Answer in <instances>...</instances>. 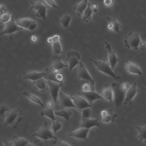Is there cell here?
<instances>
[{
  "mask_svg": "<svg viewBox=\"0 0 146 146\" xmlns=\"http://www.w3.org/2000/svg\"><path fill=\"white\" fill-rule=\"evenodd\" d=\"M98 10L97 9H93L91 6V4L88 2V6L84 13L82 21L88 22L91 19L92 14L94 12L97 13Z\"/></svg>",
  "mask_w": 146,
  "mask_h": 146,
  "instance_id": "26",
  "label": "cell"
},
{
  "mask_svg": "<svg viewBox=\"0 0 146 146\" xmlns=\"http://www.w3.org/2000/svg\"><path fill=\"white\" fill-rule=\"evenodd\" d=\"M91 4V7L94 9H97V4L95 2H93Z\"/></svg>",
  "mask_w": 146,
  "mask_h": 146,
  "instance_id": "49",
  "label": "cell"
},
{
  "mask_svg": "<svg viewBox=\"0 0 146 146\" xmlns=\"http://www.w3.org/2000/svg\"><path fill=\"white\" fill-rule=\"evenodd\" d=\"M55 115L64 118L67 120H68L72 112L70 110L66 108L61 109V110L54 113Z\"/></svg>",
  "mask_w": 146,
  "mask_h": 146,
  "instance_id": "32",
  "label": "cell"
},
{
  "mask_svg": "<svg viewBox=\"0 0 146 146\" xmlns=\"http://www.w3.org/2000/svg\"><path fill=\"white\" fill-rule=\"evenodd\" d=\"M3 140L5 143V146H14L12 142H10L5 138H3Z\"/></svg>",
  "mask_w": 146,
  "mask_h": 146,
  "instance_id": "44",
  "label": "cell"
},
{
  "mask_svg": "<svg viewBox=\"0 0 146 146\" xmlns=\"http://www.w3.org/2000/svg\"><path fill=\"white\" fill-rule=\"evenodd\" d=\"M106 19L113 26L114 30L117 33H119L120 29L121 26L116 21L115 17L111 18L107 16Z\"/></svg>",
  "mask_w": 146,
  "mask_h": 146,
  "instance_id": "34",
  "label": "cell"
},
{
  "mask_svg": "<svg viewBox=\"0 0 146 146\" xmlns=\"http://www.w3.org/2000/svg\"><path fill=\"white\" fill-rule=\"evenodd\" d=\"M8 107L5 105H2L0 106V113L1 115L3 117L5 114L9 110Z\"/></svg>",
  "mask_w": 146,
  "mask_h": 146,
  "instance_id": "41",
  "label": "cell"
},
{
  "mask_svg": "<svg viewBox=\"0 0 146 146\" xmlns=\"http://www.w3.org/2000/svg\"><path fill=\"white\" fill-rule=\"evenodd\" d=\"M23 96L27 97L32 101L39 104L42 107H44V105L42 102L41 100L33 94L28 91L26 90L23 93Z\"/></svg>",
  "mask_w": 146,
  "mask_h": 146,
  "instance_id": "30",
  "label": "cell"
},
{
  "mask_svg": "<svg viewBox=\"0 0 146 146\" xmlns=\"http://www.w3.org/2000/svg\"><path fill=\"white\" fill-rule=\"evenodd\" d=\"M125 67L126 70L128 73L141 76L143 73L139 66L135 63L129 61L125 62Z\"/></svg>",
  "mask_w": 146,
  "mask_h": 146,
  "instance_id": "20",
  "label": "cell"
},
{
  "mask_svg": "<svg viewBox=\"0 0 146 146\" xmlns=\"http://www.w3.org/2000/svg\"><path fill=\"white\" fill-rule=\"evenodd\" d=\"M11 12L5 13L2 15L0 19V23H6L9 21Z\"/></svg>",
  "mask_w": 146,
  "mask_h": 146,
  "instance_id": "37",
  "label": "cell"
},
{
  "mask_svg": "<svg viewBox=\"0 0 146 146\" xmlns=\"http://www.w3.org/2000/svg\"><path fill=\"white\" fill-rule=\"evenodd\" d=\"M15 22L18 26L30 30L34 29L37 27V24L35 21L27 17L19 18Z\"/></svg>",
  "mask_w": 146,
  "mask_h": 146,
  "instance_id": "13",
  "label": "cell"
},
{
  "mask_svg": "<svg viewBox=\"0 0 146 146\" xmlns=\"http://www.w3.org/2000/svg\"><path fill=\"white\" fill-rule=\"evenodd\" d=\"M104 2L105 5L109 6L112 4L113 1L112 0H105L104 1Z\"/></svg>",
  "mask_w": 146,
  "mask_h": 146,
  "instance_id": "46",
  "label": "cell"
},
{
  "mask_svg": "<svg viewBox=\"0 0 146 146\" xmlns=\"http://www.w3.org/2000/svg\"><path fill=\"white\" fill-rule=\"evenodd\" d=\"M12 140L14 146H27L29 144L27 139L17 136L13 137Z\"/></svg>",
  "mask_w": 146,
  "mask_h": 146,
  "instance_id": "29",
  "label": "cell"
},
{
  "mask_svg": "<svg viewBox=\"0 0 146 146\" xmlns=\"http://www.w3.org/2000/svg\"><path fill=\"white\" fill-rule=\"evenodd\" d=\"M101 115L102 122L106 123L113 122L117 117V114L110 109L102 111Z\"/></svg>",
  "mask_w": 146,
  "mask_h": 146,
  "instance_id": "18",
  "label": "cell"
},
{
  "mask_svg": "<svg viewBox=\"0 0 146 146\" xmlns=\"http://www.w3.org/2000/svg\"><path fill=\"white\" fill-rule=\"evenodd\" d=\"M82 118L87 119L90 118V108H86L81 111Z\"/></svg>",
  "mask_w": 146,
  "mask_h": 146,
  "instance_id": "38",
  "label": "cell"
},
{
  "mask_svg": "<svg viewBox=\"0 0 146 146\" xmlns=\"http://www.w3.org/2000/svg\"><path fill=\"white\" fill-rule=\"evenodd\" d=\"M53 62L50 68L56 73L59 72V70L68 67V65L62 61L61 57L54 54L53 57Z\"/></svg>",
  "mask_w": 146,
  "mask_h": 146,
  "instance_id": "19",
  "label": "cell"
},
{
  "mask_svg": "<svg viewBox=\"0 0 146 146\" xmlns=\"http://www.w3.org/2000/svg\"><path fill=\"white\" fill-rule=\"evenodd\" d=\"M23 75V79L31 80L34 81L43 78L45 75V72H38L35 71H31L24 72Z\"/></svg>",
  "mask_w": 146,
  "mask_h": 146,
  "instance_id": "21",
  "label": "cell"
},
{
  "mask_svg": "<svg viewBox=\"0 0 146 146\" xmlns=\"http://www.w3.org/2000/svg\"><path fill=\"white\" fill-rule=\"evenodd\" d=\"M44 72L45 75L43 77L44 78L47 80L59 82L57 78V74L58 73L55 72L50 68H46Z\"/></svg>",
  "mask_w": 146,
  "mask_h": 146,
  "instance_id": "25",
  "label": "cell"
},
{
  "mask_svg": "<svg viewBox=\"0 0 146 146\" xmlns=\"http://www.w3.org/2000/svg\"><path fill=\"white\" fill-rule=\"evenodd\" d=\"M104 99H106L110 102L113 101V98L112 89L109 84H106L100 93Z\"/></svg>",
  "mask_w": 146,
  "mask_h": 146,
  "instance_id": "23",
  "label": "cell"
},
{
  "mask_svg": "<svg viewBox=\"0 0 146 146\" xmlns=\"http://www.w3.org/2000/svg\"><path fill=\"white\" fill-rule=\"evenodd\" d=\"M31 4V9H34L36 11V16L46 21V6L44 5L41 1H32Z\"/></svg>",
  "mask_w": 146,
  "mask_h": 146,
  "instance_id": "9",
  "label": "cell"
},
{
  "mask_svg": "<svg viewBox=\"0 0 146 146\" xmlns=\"http://www.w3.org/2000/svg\"><path fill=\"white\" fill-rule=\"evenodd\" d=\"M52 143L56 146H71L66 142L58 139L57 137Z\"/></svg>",
  "mask_w": 146,
  "mask_h": 146,
  "instance_id": "40",
  "label": "cell"
},
{
  "mask_svg": "<svg viewBox=\"0 0 146 146\" xmlns=\"http://www.w3.org/2000/svg\"><path fill=\"white\" fill-rule=\"evenodd\" d=\"M62 125L58 121H53L52 123V128L54 133H56L61 128Z\"/></svg>",
  "mask_w": 146,
  "mask_h": 146,
  "instance_id": "39",
  "label": "cell"
},
{
  "mask_svg": "<svg viewBox=\"0 0 146 146\" xmlns=\"http://www.w3.org/2000/svg\"><path fill=\"white\" fill-rule=\"evenodd\" d=\"M53 101L52 100H49L47 102V105L48 107H52L53 105Z\"/></svg>",
  "mask_w": 146,
  "mask_h": 146,
  "instance_id": "50",
  "label": "cell"
},
{
  "mask_svg": "<svg viewBox=\"0 0 146 146\" xmlns=\"http://www.w3.org/2000/svg\"><path fill=\"white\" fill-rule=\"evenodd\" d=\"M89 59L94 62L97 70L110 76L115 80L120 78L119 76L117 75L114 72L108 62H106L104 60H97L91 58Z\"/></svg>",
  "mask_w": 146,
  "mask_h": 146,
  "instance_id": "2",
  "label": "cell"
},
{
  "mask_svg": "<svg viewBox=\"0 0 146 146\" xmlns=\"http://www.w3.org/2000/svg\"><path fill=\"white\" fill-rule=\"evenodd\" d=\"M50 97L52 101L56 102L58 96L60 88L63 85V83L47 80Z\"/></svg>",
  "mask_w": 146,
  "mask_h": 146,
  "instance_id": "7",
  "label": "cell"
},
{
  "mask_svg": "<svg viewBox=\"0 0 146 146\" xmlns=\"http://www.w3.org/2000/svg\"><path fill=\"white\" fill-rule=\"evenodd\" d=\"M70 97L77 109L81 111L83 109L91 108V105L82 96L77 95H71Z\"/></svg>",
  "mask_w": 146,
  "mask_h": 146,
  "instance_id": "12",
  "label": "cell"
},
{
  "mask_svg": "<svg viewBox=\"0 0 146 146\" xmlns=\"http://www.w3.org/2000/svg\"><path fill=\"white\" fill-rule=\"evenodd\" d=\"M111 87L115 105L117 107H119L123 104L126 91L122 88L121 85L115 82L112 83Z\"/></svg>",
  "mask_w": 146,
  "mask_h": 146,
  "instance_id": "3",
  "label": "cell"
},
{
  "mask_svg": "<svg viewBox=\"0 0 146 146\" xmlns=\"http://www.w3.org/2000/svg\"><path fill=\"white\" fill-rule=\"evenodd\" d=\"M41 116H46L51 119L53 121L56 119L52 107H47L45 109L42 110L40 113Z\"/></svg>",
  "mask_w": 146,
  "mask_h": 146,
  "instance_id": "31",
  "label": "cell"
},
{
  "mask_svg": "<svg viewBox=\"0 0 146 146\" xmlns=\"http://www.w3.org/2000/svg\"><path fill=\"white\" fill-rule=\"evenodd\" d=\"M78 76L81 80L95 84L94 80L91 77L84 64L81 62L79 64Z\"/></svg>",
  "mask_w": 146,
  "mask_h": 146,
  "instance_id": "14",
  "label": "cell"
},
{
  "mask_svg": "<svg viewBox=\"0 0 146 146\" xmlns=\"http://www.w3.org/2000/svg\"><path fill=\"white\" fill-rule=\"evenodd\" d=\"M34 87L42 92L46 91L48 88L46 80L44 78L33 82Z\"/></svg>",
  "mask_w": 146,
  "mask_h": 146,
  "instance_id": "24",
  "label": "cell"
},
{
  "mask_svg": "<svg viewBox=\"0 0 146 146\" xmlns=\"http://www.w3.org/2000/svg\"><path fill=\"white\" fill-rule=\"evenodd\" d=\"M81 89L82 92H87L90 91H94V85L90 82L81 80Z\"/></svg>",
  "mask_w": 146,
  "mask_h": 146,
  "instance_id": "33",
  "label": "cell"
},
{
  "mask_svg": "<svg viewBox=\"0 0 146 146\" xmlns=\"http://www.w3.org/2000/svg\"><path fill=\"white\" fill-rule=\"evenodd\" d=\"M80 58V54L77 51H69L67 52L66 60L68 63L69 68L70 72L76 66L79 64Z\"/></svg>",
  "mask_w": 146,
  "mask_h": 146,
  "instance_id": "8",
  "label": "cell"
},
{
  "mask_svg": "<svg viewBox=\"0 0 146 146\" xmlns=\"http://www.w3.org/2000/svg\"><path fill=\"white\" fill-rule=\"evenodd\" d=\"M32 135L39 137L44 140L47 143L48 140L50 139H55L56 137L51 132L48 123L45 121L43 126L38 128Z\"/></svg>",
  "mask_w": 146,
  "mask_h": 146,
  "instance_id": "4",
  "label": "cell"
},
{
  "mask_svg": "<svg viewBox=\"0 0 146 146\" xmlns=\"http://www.w3.org/2000/svg\"><path fill=\"white\" fill-rule=\"evenodd\" d=\"M47 42L49 44L53 43L54 42L52 36L48 38L47 40Z\"/></svg>",
  "mask_w": 146,
  "mask_h": 146,
  "instance_id": "48",
  "label": "cell"
},
{
  "mask_svg": "<svg viewBox=\"0 0 146 146\" xmlns=\"http://www.w3.org/2000/svg\"><path fill=\"white\" fill-rule=\"evenodd\" d=\"M121 86L123 90L126 91L130 87V86H129L128 84L126 82L122 83V84L121 85Z\"/></svg>",
  "mask_w": 146,
  "mask_h": 146,
  "instance_id": "45",
  "label": "cell"
},
{
  "mask_svg": "<svg viewBox=\"0 0 146 146\" xmlns=\"http://www.w3.org/2000/svg\"><path fill=\"white\" fill-rule=\"evenodd\" d=\"M135 128L138 132V137L141 142H146V125L143 126H137Z\"/></svg>",
  "mask_w": 146,
  "mask_h": 146,
  "instance_id": "28",
  "label": "cell"
},
{
  "mask_svg": "<svg viewBox=\"0 0 146 146\" xmlns=\"http://www.w3.org/2000/svg\"><path fill=\"white\" fill-rule=\"evenodd\" d=\"M52 48L54 54L58 55L62 53L61 45L59 41L54 42L52 43Z\"/></svg>",
  "mask_w": 146,
  "mask_h": 146,
  "instance_id": "36",
  "label": "cell"
},
{
  "mask_svg": "<svg viewBox=\"0 0 146 146\" xmlns=\"http://www.w3.org/2000/svg\"><path fill=\"white\" fill-rule=\"evenodd\" d=\"M90 130V129L80 127L76 130L70 132L68 135L77 139L86 141Z\"/></svg>",
  "mask_w": 146,
  "mask_h": 146,
  "instance_id": "15",
  "label": "cell"
},
{
  "mask_svg": "<svg viewBox=\"0 0 146 146\" xmlns=\"http://www.w3.org/2000/svg\"><path fill=\"white\" fill-rule=\"evenodd\" d=\"M6 10L5 7L3 5H0V10L1 12L3 10Z\"/></svg>",
  "mask_w": 146,
  "mask_h": 146,
  "instance_id": "53",
  "label": "cell"
},
{
  "mask_svg": "<svg viewBox=\"0 0 146 146\" xmlns=\"http://www.w3.org/2000/svg\"><path fill=\"white\" fill-rule=\"evenodd\" d=\"M141 42L139 34L136 32H130L124 39L125 46L128 49L137 50Z\"/></svg>",
  "mask_w": 146,
  "mask_h": 146,
  "instance_id": "5",
  "label": "cell"
},
{
  "mask_svg": "<svg viewBox=\"0 0 146 146\" xmlns=\"http://www.w3.org/2000/svg\"><path fill=\"white\" fill-rule=\"evenodd\" d=\"M78 94L83 97L92 106L93 102L94 101L104 99L100 94L95 92V91L87 92L82 91L78 93Z\"/></svg>",
  "mask_w": 146,
  "mask_h": 146,
  "instance_id": "16",
  "label": "cell"
},
{
  "mask_svg": "<svg viewBox=\"0 0 146 146\" xmlns=\"http://www.w3.org/2000/svg\"><path fill=\"white\" fill-rule=\"evenodd\" d=\"M42 144L39 139H35L32 143L29 144L27 146H41Z\"/></svg>",
  "mask_w": 146,
  "mask_h": 146,
  "instance_id": "42",
  "label": "cell"
},
{
  "mask_svg": "<svg viewBox=\"0 0 146 146\" xmlns=\"http://www.w3.org/2000/svg\"><path fill=\"white\" fill-rule=\"evenodd\" d=\"M100 123L98 119L82 118L80 127L90 129L94 127L100 125Z\"/></svg>",
  "mask_w": 146,
  "mask_h": 146,
  "instance_id": "22",
  "label": "cell"
},
{
  "mask_svg": "<svg viewBox=\"0 0 146 146\" xmlns=\"http://www.w3.org/2000/svg\"><path fill=\"white\" fill-rule=\"evenodd\" d=\"M139 92V90L137 88V83L136 82H134L126 91L123 104L131 105L132 104L133 99Z\"/></svg>",
  "mask_w": 146,
  "mask_h": 146,
  "instance_id": "10",
  "label": "cell"
},
{
  "mask_svg": "<svg viewBox=\"0 0 146 146\" xmlns=\"http://www.w3.org/2000/svg\"><path fill=\"white\" fill-rule=\"evenodd\" d=\"M88 0H83L76 4L73 8V9L76 11L77 15L80 16L83 14L88 6Z\"/></svg>",
  "mask_w": 146,
  "mask_h": 146,
  "instance_id": "27",
  "label": "cell"
},
{
  "mask_svg": "<svg viewBox=\"0 0 146 146\" xmlns=\"http://www.w3.org/2000/svg\"><path fill=\"white\" fill-rule=\"evenodd\" d=\"M31 40L33 42H35L37 40V37L35 35H33L31 37Z\"/></svg>",
  "mask_w": 146,
  "mask_h": 146,
  "instance_id": "52",
  "label": "cell"
},
{
  "mask_svg": "<svg viewBox=\"0 0 146 146\" xmlns=\"http://www.w3.org/2000/svg\"><path fill=\"white\" fill-rule=\"evenodd\" d=\"M59 104L61 109L67 108H74L77 109L70 96L66 95L60 90L58 96Z\"/></svg>",
  "mask_w": 146,
  "mask_h": 146,
  "instance_id": "11",
  "label": "cell"
},
{
  "mask_svg": "<svg viewBox=\"0 0 146 146\" xmlns=\"http://www.w3.org/2000/svg\"><path fill=\"white\" fill-rule=\"evenodd\" d=\"M45 1L48 4L51 5L53 8L56 9L57 6L56 5L54 2L52 0H46Z\"/></svg>",
  "mask_w": 146,
  "mask_h": 146,
  "instance_id": "43",
  "label": "cell"
},
{
  "mask_svg": "<svg viewBox=\"0 0 146 146\" xmlns=\"http://www.w3.org/2000/svg\"><path fill=\"white\" fill-rule=\"evenodd\" d=\"M108 28L110 30H112L114 29L113 26L110 23L108 25Z\"/></svg>",
  "mask_w": 146,
  "mask_h": 146,
  "instance_id": "51",
  "label": "cell"
},
{
  "mask_svg": "<svg viewBox=\"0 0 146 146\" xmlns=\"http://www.w3.org/2000/svg\"><path fill=\"white\" fill-rule=\"evenodd\" d=\"M71 20V17L68 15H66L61 18L60 19V22L64 27L68 28Z\"/></svg>",
  "mask_w": 146,
  "mask_h": 146,
  "instance_id": "35",
  "label": "cell"
},
{
  "mask_svg": "<svg viewBox=\"0 0 146 146\" xmlns=\"http://www.w3.org/2000/svg\"><path fill=\"white\" fill-rule=\"evenodd\" d=\"M22 29V27L16 24L13 16L12 15L9 21L5 23L4 29L0 33V35L4 34H7L9 35L10 38H11L14 34L21 30Z\"/></svg>",
  "mask_w": 146,
  "mask_h": 146,
  "instance_id": "6",
  "label": "cell"
},
{
  "mask_svg": "<svg viewBox=\"0 0 146 146\" xmlns=\"http://www.w3.org/2000/svg\"><path fill=\"white\" fill-rule=\"evenodd\" d=\"M105 43L106 45V48L107 49L108 52V62L111 68L113 70L119 60L116 56L115 52L112 50L110 44L106 41Z\"/></svg>",
  "mask_w": 146,
  "mask_h": 146,
  "instance_id": "17",
  "label": "cell"
},
{
  "mask_svg": "<svg viewBox=\"0 0 146 146\" xmlns=\"http://www.w3.org/2000/svg\"><path fill=\"white\" fill-rule=\"evenodd\" d=\"M145 43L143 42H141L140 43V45L141 47H143L145 46Z\"/></svg>",
  "mask_w": 146,
  "mask_h": 146,
  "instance_id": "54",
  "label": "cell"
},
{
  "mask_svg": "<svg viewBox=\"0 0 146 146\" xmlns=\"http://www.w3.org/2000/svg\"><path fill=\"white\" fill-rule=\"evenodd\" d=\"M52 37L54 42H58L60 39V36L58 35H55Z\"/></svg>",
  "mask_w": 146,
  "mask_h": 146,
  "instance_id": "47",
  "label": "cell"
},
{
  "mask_svg": "<svg viewBox=\"0 0 146 146\" xmlns=\"http://www.w3.org/2000/svg\"><path fill=\"white\" fill-rule=\"evenodd\" d=\"M2 146H3V145H2Z\"/></svg>",
  "mask_w": 146,
  "mask_h": 146,
  "instance_id": "55",
  "label": "cell"
},
{
  "mask_svg": "<svg viewBox=\"0 0 146 146\" xmlns=\"http://www.w3.org/2000/svg\"><path fill=\"white\" fill-rule=\"evenodd\" d=\"M21 108L9 111L4 115L3 117L5 118L3 127H6L9 126L12 127L13 128H16L19 123L22 121L23 118Z\"/></svg>",
  "mask_w": 146,
  "mask_h": 146,
  "instance_id": "1",
  "label": "cell"
}]
</instances>
